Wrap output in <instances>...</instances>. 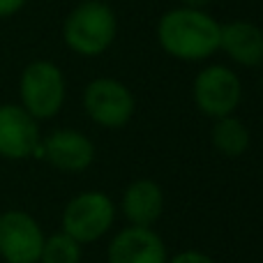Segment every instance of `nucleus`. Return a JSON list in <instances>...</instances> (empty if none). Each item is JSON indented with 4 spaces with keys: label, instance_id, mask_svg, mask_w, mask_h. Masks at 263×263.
I'll return each instance as SVG.
<instances>
[{
    "label": "nucleus",
    "instance_id": "1",
    "mask_svg": "<svg viewBox=\"0 0 263 263\" xmlns=\"http://www.w3.org/2000/svg\"><path fill=\"white\" fill-rule=\"evenodd\" d=\"M219 28L222 23L205 9L173 7L157 21V44L166 55L182 63H201L219 51Z\"/></svg>",
    "mask_w": 263,
    "mask_h": 263
},
{
    "label": "nucleus",
    "instance_id": "2",
    "mask_svg": "<svg viewBox=\"0 0 263 263\" xmlns=\"http://www.w3.org/2000/svg\"><path fill=\"white\" fill-rule=\"evenodd\" d=\"M118 37V16L104 0H83L63 21V42L81 58L106 53Z\"/></svg>",
    "mask_w": 263,
    "mask_h": 263
},
{
    "label": "nucleus",
    "instance_id": "3",
    "mask_svg": "<svg viewBox=\"0 0 263 263\" xmlns=\"http://www.w3.org/2000/svg\"><path fill=\"white\" fill-rule=\"evenodd\" d=\"M67 97L63 69L51 60H32L18 77V104L35 120H51L60 114Z\"/></svg>",
    "mask_w": 263,
    "mask_h": 263
},
{
    "label": "nucleus",
    "instance_id": "4",
    "mask_svg": "<svg viewBox=\"0 0 263 263\" xmlns=\"http://www.w3.org/2000/svg\"><path fill=\"white\" fill-rule=\"evenodd\" d=\"M116 222V205L104 192H81L63 210V231L81 245L100 240Z\"/></svg>",
    "mask_w": 263,
    "mask_h": 263
},
{
    "label": "nucleus",
    "instance_id": "5",
    "mask_svg": "<svg viewBox=\"0 0 263 263\" xmlns=\"http://www.w3.org/2000/svg\"><path fill=\"white\" fill-rule=\"evenodd\" d=\"M192 97L196 109L208 118L233 116L242 100L240 77L227 65H208L196 74L192 83Z\"/></svg>",
    "mask_w": 263,
    "mask_h": 263
},
{
    "label": "nucleus",
    "instance_id": "6",
    "mask_svg": "<svg viewBox=\"0 0 263 263\" xmlns=\"http://www.w3.org/2000/svg\"><path fill=\"white\" fill-rule=\"evenodd\" d=\"M83 111L100 127L120 129L134 116L136 100L123 81L111 77H100L92 79L83 90Z\"/></svg>",
    "mask_w": 263,
    "mask_h": 263
},
{
    "label": "nucleus",
    "instance_id": "7",
    "mask_svg": "<svg viewBox=\"0 0 263 263\" xmlns=\"http://www.w3.org/2000/svg\"><path fill=\"white\" fill-rule=\"evenodd\" d=\"M44 231L26 210L0 213V259L5 263H40Z\"/></svg>",
    "mask_w": 263,
    "mask_h": 263
},
{
    "label": "nucleus",
    "instance_id": "8",
    "mask_svg": "<svg viewBox=\"0 0 263 263\" xmlns=\"http://www.w3.org/2000/svg\"><path fill=\"white\" fill-rule=\"evenodd\" d=\"M40 120L21 104H0V157L12 162L40 157Z\"/></svg>",
    "mask_w": 263,
    "mask_h": 263
},
{
    "label": "nucleus",
    "instance_id": "9",
    "mask_svg": "<svg viewBox=\"0 0 263 263\" xmlns=\"http://www.w3.org/2000/svg\"><path fill=\"white\" fill-rule=\"evenodd\" d=\"M40 157L46 159L55 171L63 173H81L95 159V143L79 129H53L42 136Z\"/></svg>",
    "mask_w": 263,
    "mask_h": 263
},
{
    "label": "nucleus",
    "instance_id": "10",
    "mask_svg": "<svg viewBox=\"0 0 263 263\" xmlns=\"http://www.w3.org/2000/svg\"><path fill=\"white\" fill-rule=\"evenodd\" d=\"M109 263H166V245L153 231V227H134L120 229L114 236L106 252Z\"/></svg>",
    "mask_w": 263,
    "mask_h": 263
},
{
    "label": "nucleus",
    "instance_id": "11",
    "mask_svg": "<svg viewBox=\"0 0 263 263\" xmlns=\"http://www.w3.org/2000/svg\"><path fill=\"white\" fill-rule=\"evenodd\" d=\"M219 51H224L240 67H259L263 65V30L245 18L222 23Z\"/></svg>",
    "mask_w": 263,
    "mask_h": 263
},
{
    "label": "nucleus",
    "instance_id": "12",
    "mask_svg": "<svg viewBox=\"0 0 263 263\" xmlns=\"http://www.w3.org/2000/svg\"><path fill=\"white\" fill-rule=\"evenodd\" d=\"M164 213V192L155 180L141 178L123 194V215L134 227H153Z\"/></svg>",
    "mask_w": 263,
    "mask_h": 263
},
{
    "label": "nucleus",
    "instance_id": "13",
    "mask_svg": "<svg viewBox=\"0 0 263 263\" xmlns=\"http://www.w3.org/2000/svg\"><path fill=\"white\" fill-rule=\"evenodd\" d=\"M210 141H213L215 150L219 155L229 159H236L240 155H245V150L250 148V129L236 116H224V118H217L213 123V129H210Z\"/></svg>",
    "mask_w": 263,
    "mask_h": 263
},
{
    "label": "nucleus",
    "instance_id": "14",
    "mask_svg": "<svg viewBox=\"0 0 263 263\" xmlns=\"http://www.w3.org/2000/svg\"><path fill=\"white\" fill-rule=\"evenodd\" d=\"M83 245L65 231L44 238L40 263H81Z\"/></svg>",
    "mask_w": 263,
    "mask_h": 263
},
{
    "label": "nucleus",
    "instance_id": "15",
    "mask_svg": "<svg viewBox=\"0 0 263 263\" xmlns=\"http://www.w3.org/2000/svg\"><path fill=\"white\" fill-rule=\"evenodd\" d=\"M166 263H215L208 254L203 252H196V250H185L180 254H176L173 259H168Z\"/></svg>",
    "mask_w": 263,
    "mask_h": 263
},
{
    "label": "nucleus",
    "instance_id": "16",
    "mask_svg": "<svg viewBox=\"0 0 263 263\" xmlns=\"http://www.w3.org/2000/svg\"><path fill=\"white\" fill-rule=\"evenodd\" d=\"M28 0H0V18H9L26 7Z\"/></svg>",
    "mask_w": 263,
    "mask_h": 263
},
{
    "label": "nucleus",
    "instance_id": "17",
    "mask_svg": "<svg viewBox=\"0 0 263 263\" xmlns=\"http://www.w3.org/2000/svg\"><path fill=\"white\" fill-rule=\"evenodd\" d=\"M210 3H213V0H180V5H185V7H194V9H205Z\"/></svg>",
    "mask_w": 263,
    "mask_h": 263
}]
</instances>
